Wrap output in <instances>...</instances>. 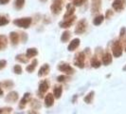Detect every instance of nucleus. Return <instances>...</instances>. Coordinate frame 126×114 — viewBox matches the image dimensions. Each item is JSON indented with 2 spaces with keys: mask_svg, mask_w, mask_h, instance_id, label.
<instances>
[{
  "mask_svg": "<svg viewBox=\"0 0 126 114\" xmlns=\"http://www.w3.org/2000/svg\"><path fill=\"white\" fill-rule=\"evenodd\" d=\"M32 19L31 17H24V18L15 19L13 21V24L16 25L19 28H23V29H28L30 28V26L32 24Z\"/></svg>",
  "mask_w": 126,
  "mask_h": 114,
  "instance_id": "f257e3e1",
  "label": "nucleus"
},
{
  "mask_svg": "<svg viewBox=\"0 0 126 114\" xmlns=\"http://www.w3.org/2000/svg\"><path fill=\"white\" fill-rule=\"evenodd\" d=\"M63 0H52V4L50 6V10L52 13L54 14H59L63 9Z\"/></svg>",
  "mask_w": 126,
  "mask_h": 114,
  "instance_id": "f03ea898",
  "label": "nucleus"
},
{
  "mask_svg": "<svg viewBox=\"0 0 126 114\" xmlns=\"http://www.w3.org/2000/svg\"><path fill=\"white\" fill-rule=\"evenodd\" d=\"M87 29V23L85 19H82L78 22V24L75 28V33L76 34H82L83 32L86 31Z\"/></svg>",
  "mask_w": 126,
  "mask_h": 114,
  "instance_id": "7ed1b4c3",
  "label": "nucleus"
},
{
  "mask_svg": "<svg viewBox=\"0 0 126 114\" xmlns=\"http://www.w3.org/2000/svg\"><path fill=\"white\" fill-rule=\"evenodd\" d=\"M126 7V0H114L112 3V8L116 12H122Z\"/></svg>",
  "mask_w": 126,
  "mask_h": 114,
  "instance_id": "20e7f679",
  "label": "nucleus"
},
{
  "mask_svg": "<svg viewBox=\"0 0 126 114\" xmlns=\"http://www.w3.org/2000/svg\"><path fill=\"white\" fill-rule=\"evenodd\" d=\"M112 51L115 57H120L122 54V46L120 41H115L112 46Z\"/></svg>",
  "mask_w": 126,
  "mask_h": 114,
  "instance_id": "39448f33",
  "label": "nucleus"
},
{
  "mask_svg": "<svg viewBox=\"0 0 126 114\" xmlns=\"http://www.w3.org/2000/svg\"><path fill=\"white\" fill-rule=\"evenodd\" d=\"M76 19V16H71L69 18L64 19L63 22H60V27L63 28V29H67V28H70L72 24L74 23Z\"/></svg>",
  "mask_w": 126,
  "mask_h": 114,
  "instance_id": "423d86ee",
  "label": "nucleus"
},
{
  "mask_svg": "<svg viewBox=\"0 0 126 114\" xmlns=\"http://www.w3.org/2000/svg\"><path fill=\"white\" fill-rule=\"evenodd\" d=\"M83 62H84V53L83 52H80V53H78L77 55H76V58H75V65L77 67H79V68H81L82 69L84 66H83Z\"/></svg>",
  "mask_w": 126,
  "mask_h": 114,
  "instance_id": "0eeeda50",
  "label": "nucleus"
},
{
  "mask_svg": "<svg viewBox=\"0 0 126 114\" xmlns=\"http://www.w3.org/2000/svg\"><path fill=\"white\" fill-rule=\"evenodd\" d=\"M74 13H75V6H74L73 4L68 3V4L66 5V13H64L63 18L67 19V18H69V17H71V16H73Z\"/></svg>",
  "mask_w": 126,
  "mask_h": 114,
  "instance_id": "6e6552de",
  "label": "nucleus"
},
{
  "mask_svg": "<svg viewBox=\"0 0 126 114\" xmlns=\"http://www.w3.org/2000/svg\"><path fill=\"white\" fill-rule=\"evenodd\" d=\"M58 69H59V70H61L63 72H65L66 74H73L74 73V70L70 67L68 64H63Z\"/></svg>",
  "mask_w": 126,
  "mask_h": 114,
  "instance_id": "1a4fd4ad",
  "label": "nucleus"
},
{
  "mask_svg": "<svg viewBox=\"0 0 126 114\" xmlns=\"http://www.w3.org/2000/svg\"><path fill=\"white\" fill-rule=\"evenodd\" d=\"M79 45H80V39H78V38L73 39V40L70 42L69 46H68V51H74V50H76V49L79 47Z\"/></svg>",
  "mask_w": 126,
  "mask_h": 114,
  "instance_id": "9d476101",
  "label": "nucleus"
},
{
  "mask_svg": "<svg viewBox=\"0 0 126 114\" xmlns=\"http://www.w3.org/2000/svg\"><path fill=\"white\" fill-rule=\"evenodd\" d=\"M10 39H11V42L13 45H17L19 43V34L17 32H11L10 33Z\"/></svg>",
  "mask_w": 126,
  "mask_h": 114,
  "instance_id": "9b49d317",
  "label": "nucleus"
},
{
  "mask_svg": "<svg viewBox=\"0 0 126 114\" xmlns=\"http://www.w3.org/2000/svg\"><path fill=\"white\" fill-rule=\"evenodd\" d=\"M53 103H54V96L53 94H47L46 96V98H45V104H46V106L47 107H51L52 105H53Z\"/></svg>",
  "mask_w": 126,
  "mask_h": 114,
  "instance_id": "f8f14e48",
  "label": "nucleus"
},
{
  "mask_svg": "<svg viewBox=\"0 0 126 114\" xmlns=\"http://www.w3.org/2000/svg\"><path fill=\"white\" fill-rule=\"evenodd\" d=\"M101 0H94L93 1V4H92V13H98L101 9Z\"/></svg>",
  "mask_w": 126,
  "mask_h": 114,
  "instance_id": "ddd939ff",
  "label": "nucleus"
},
{
  "mask_svg": "<svg viewBox=\"0 0 126 114\" xmlns=\"http://www.w3.org/2000/svg\"><path fill=\"white\" fill-rule=\"evenodd\" d=\"M48 71H49V67H48V65H47V64H45L44 66H43V67L40 69V70H39L38 76L42 77V76L47 75V74L48 73Z\"/></svg>",
  "mask_w": 126,
  "mask_h": 114,
  "instance_id": "4468645a",
  "label": "nucleus"
},
{
  "mask_svg": "<svg viewBox=\"0 0 126 114\" xmlns=\"http://www.w3.org/2000/svg\"><path fill=\"white\" fill-rule=\"evenodd\" d=\"M102 63H103V65H105V66H108L109 64L112 63V55L109 52L105 53L102 56Z\"/></svg>",
  "mask_w": 126,
  "mask_h": 114,
  "instance_id": "2eb2a0df",
  "label": "nucleus"
},
{
  "mask_svg": "<svg viewBox=\"0 0 126 114\" xmlns=\"http://www.w3.org/2000/svg\"><path fill=\"white\" fill-rule=\"evenodd\" d=\"M17 99H18V94L16 92H14V91L9 93L8 96L6 97V101L8 102H15Z\"/></svg>",
  "mask_w": 126,
  "mask_h": 114,
  "instance_id": "dca6fc26",
  "label": "nucleus"
},
{
  "mask_svg": "<svg viewBox=\"0 0 126 114\" xmlns=\"http://www.w3.org/2000/svg\"><path fill=\"white\" fill-rule=\"evenodd\" d=\"M104 16L102 15V14H100V15H98V16H96L94 18V20H93V24H94L95 26H100L103 22V20H104Z\"/></svg>",
  "mask_w": 126,
  "mask_h": 114,
  "instance_id": "f3484780",
  "label": "nucleus"
},
{
  "mask_svg": "<svg viewBox=\"0 0 126 114\" xmlns=\"http://www.w3.org/2000/svg\"><path fill=\"white\" fill-rule=\"evenodd\" d=\"M38 54V51L36 49H28L27 50V53H26V56L28 57V58H32V57L35 56V55H37Z\"/></svg>",
  "mask_w": 126,
  "mask_h": 114,
  "instance_id": "a211bd4d",
  "label": "nucleus"
},
{
  "mask_svg": "<svg viewBox=\"0 0 126 114\" xmlns=\"http://www.w3.org/2000/svg\"><path fill=\"white\" fill-rule=\"evenodd\" d=\"M47 89H48V84H47V81H44V82H42L39 85V91L41 93H45Z\"/></svg>",
  "mask_w": 126,
  "mask_h": 114,
  "instance_id": "6ab92c4d",
  "label": "nucleus"
},
{
  "mask_svg": "<svg viewBox=\"0 0 126 114\" xmlns=\"http://www.w3.org/2000/svg\"><path fill=\"white\" fill-rule=\"evenodd\" d=\"M8 44V41H7V37L5 35H1L0 34V51L5 49Z\"/></svg>",
  "mask_w": 126,
  "mask_h": 114,
  "instance_id": "aec40b11",
  "label": "nucleus"
},
{
  "mask_svg": "<svg viewBox=\"0 0 126 114\" xmlns=\"http://www.w3.org/2000/svg\"><path fill=\"white\" fill-rule=\"evenodd\" d=\"M62 91H63L62 87H57V88H55V89H54V91H53L54 97L57 98V99H59V98L61 97V95H62Z\"/></svg>",
  "mask_w": 126,
  "mask_h": 114,
  "instance_id": "412c9836",
  "label": "nucleus"
},
{
  "mask_svg": "<svg viewBox=\"0 0 126 114\" xmlns=\"http://www.w3.org/2000/svg\"><path fill=\"white\" fill-rule=\"evenodd\" d=\"M25 5V0H15L14 2V7L16 10H21Z\"/></svg>",
  "mask_w": 126,
  "mask_h": 114,
  "instance_id": "4be33fe9",
  "label": "nucleus"
},
{
  "mask_svg": "<svg viewBox=\"0 0 126 114\" xmlns=\"http://www.w3.org/2000/svg\"><path fill=\"white\" fill-rule=\"evenodd\" d=\"M9 22H10V20H9V18H8L7 16L0 14V27L8 25V24H9Z\"/></svg>",
  "mask_w": 126,
  "mask_h": 114,
  "instance_id": "5701e85b",
  "label": "nucleus"
},
{
  "mask_svg": "<svg viewBox=\"0 0 126 114\" xmlns=\"http://www.w3.org/2000/svg\"><path fill=\"white\" fill-rule=\"evenodd\" d=\"M30 95H31L30 93H26L25 96L23 97V99L21 100V102H20V108H24V106L28 103V100L30 99Z\"/></svg>",
  "mask_w": 126,
  "mask_h": 114,
  "instance_id": "b1692460",
  "label": "nucleus"
},
{
  "mask_svg": "<svg viewBox=\"0 0 126 114\" xmlns=\"http://www.w3.org/2000/svg\"><path fill=\"white\" fill-rule=\"evenodd\" d=\"M37 63H38L37 60H33V61H32V63L31 64L30 66H28V67H27V69H26L27 71H29V72H32L33 70L35 69V67L37 66Z\"/></svg>",
  "mask_w": 126,
  "mask_h": 114,
  "instance_id": "393cba45",
  "label": "nucleus"
},
{
  "mask_svg": "<svg viewBox=\"0 0 126 114\" xmlns=\"http://www.w3.org/2000/svg\"><path fill=\"white\" fill-rule=\"evenodd\" d=\"M70 32L68 31H65V32H63V34H62V37H61V40L63 41V42H66V41H68L70 38Z\"/></svg>",
  "mask_w": 126,
  "mask_h": 114,
  "instance_id": "a878e982",
  "label": "nucleus"
},
{
  "mask_svg": "<svg viewBox=\"0 0 126 114\" xmlns=\"http://www.w3.org/2000/svg\"><path fill=\"white\" fill-rule=\"evenodd\" d=\"M91 65H92V67L95 68V69H98V68H100L101 67V62L96 58H92V60H91Z\"/></svg>",
  "mask_w": 126,
  "mask_h": 114,
  "instance_id": "bb28decb",
  "label": "nucleus"
},
{
  "mask_svg": "<svg viewBox=\"0 0 126 114\" xmlns=\"http://www.w3.org/2000/svg\"><path fill=\"white\" fill-rule=\"evenodd\" d=\"M93 97H94V91H91L89 94H87L84 97V102L87 104H90L93 100Z\"/></svg>",
  "mask_w": 126,
  "mask_h": 114,
  "instance_id": "cd10ccee",
  "label": "nucleus"
},
{
  "mask_svg": "<svg viewBox=\"0 0 126 114\" xmlns=\"http://www.w3.org/2000/svg\"><path fill=\"white\" fill-rule=\"evenodd\" d=\"M28 57L27 56H24L23 54H20V55H17L16 56V60H18V61H20V62H22V63H26L27 61H28Z\"/></svg>",
  "mask_w": 126,
  "mask_h": 114,
  "instance_id": "c85d7f7f",
  "label": "nucleus"
},
{
  "mask_svg": "<svg viewBox=\"0 0 126 114\" xmlns=\"http://www.w3.org/2000/svg\"><path fill=\"white\" fill-rule=\"evenodd\" d=\"M13 70H14V72H15L16 74H21V72H22V68H21L19 65H16V66H14Z\"/></svg>",
  "mask_w": 126,
  "mask_h": 114,
  "instance_id": "c756f323",
  "label": "nucleus"
},
{
  "mask_svg": "<svg viewBox=\"0 0 126 114\" xmlns=\"http://www.w3.org/2000/svg\"><path fill=\"white\" fill-rule=\"evenodd\" d=\"M85 1L86 0H73V5L74 6H82Z\"/></svg>",
  "mask_w": 126,
  "mask_h": 114,
  "instance_id": "7c9ffc66",
  "label": "nucleus"
},
{
  "mask_svg": "<svg viewBox=\"0 0 126 114\" xmlns=\"http://www.w3.org/2000/svg\"><path fill=\"white\" fill-rule=\"evenodd\" d=\"M6 64H7L6 60H0V70L4 69L6 67Z\"/></svg>",
  "mask_w": 126,
  "mask_h": 114,
  "instance_id": "2f4dec72",
  "label": "nucleus"
},
{
  "mask_svg": "<svg viewBox=\"0 0 126 114\" xmlns=\"http://www.w3.org/2000/svg\"><path fill=\"white\" fill-rule=\"evenodd\" d=\"M112 15H113V12L110 11V10H107V11H106V14H105V17H106V18H110Z\"/></svg>",
  "mask_w": 126,
  "mask_h": 114,
  "instance_id": "473e14b6",
  "label": "nucleus"
},
{
  "mask_svg": "<svg viewBox=\"0 0 126 114\" xmlns=\"http://www.w3.org/2000/svg\"><path fill=\"white\" fill-rule=\"evenodd\" d=\"M120 38H122L124 35L126 34V29L125 28H121V30H120Z\"/></svg>",
  "mask_w": 126,
  "mask_h": 114,
  "instance_id": "72a5a7b5",
  "label": "nucleus"
},
{
  "mask_svg": "<svg viewBox=\"0 0 126 114\" xmlns=\"http://www.w3.org/2000/svg\"><path fill=\"white\" fill-rule=\"evenodd\" d=\"M64 79H65V76H64V75H61V76H59V77L57 78V80H58L59 82H63Z\"/></svg>",
  "mask_w": 126,
  "mask_h": 114,
  "instance_id": "f704fd0d",
  "label": "nucleus"
},
{
  "mask_svg": "<svg viewBox=\"0 0 126 114\" xmlns=\"http://www.w3.org/2000/svg\"><path fill=\"white\" fill-rule=\"evenodd\" d=\"M10 2V0H0V4L1 5H6Z\"/></svg>",
  "mask_w": 126,
  "mask_h": 114,
  "instance_id": "c9c22d12",
  "label": "nucleus"
},
{
  "mask_svg": "<svg viewBox=\"0 0 126 114\" xmlns=\"http://www.w3.org/2000/svg\"><path fill=\"white\" fill-rule=\"evenodd\" d=\"M3 94V90L1 89V88H0V95H2Z\"/></svg>",
  "mask_w": 126,
  "mask_h": 114,
  "instance_id": "e433bc0d",
  "label": "nucleus"
},
{
  "mask_svg": "<svg viewBox=\"0 0 126 114\" xmlns=\"http://www.w3.org/2000/svg\"><path fill=\"white\" fill-rule=\"evenodd\" d=\"M40 1H42V2H47V0H40Z\"/></svg>",
  "mask_w": 126,
  "mask_h": 114,
  "instance_id": "4c0bfd02",
  "label": "nucleus"
},
{
  "mask_svg": "<svg viewBox=\"0 0 126 114\" xmlns=\"http://www.w3.org/2000/svg\"><path fill=\"white\" fill-rule=\"evenodd\" d=\"M2 111H3V109H2V108H0V113H1Z\"/></svg>",
  "mask_w": 126,
  "mask_h": 114,
  "instance_id": "58836bf2",
  "label": "nucleus"
},
{
  "mask_svg": "<svg viewBox=\"0 0 126 114\" xmlns=\"http://www.w3.org/2000/svg\"><path fill=\"white\" fill-rule=\"evenodd\" d=\"M123 70H126V66L124 67V68H123Z\"/></svg>",
  "mask_w": 126,
  "mask_h": 114,
  "instance_id": "ea45409f",
  "label": "nucleus"
},
{
  "mask_svg": "<svg viewBox=\"0 0 126 114\" xmlns=\"http://www.w3.org/2000/svg\"><path fill=\"white\" fill-rule=\"evenodd\" d=\"M125 51H126V50H125Z\"/></svg>",
  "mask_w": 126,
  "mask_h": 114,
  "instance_id": "a19ab883",
  "label": "nucleus"
}]
</instances>
